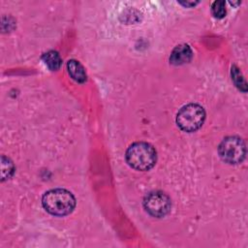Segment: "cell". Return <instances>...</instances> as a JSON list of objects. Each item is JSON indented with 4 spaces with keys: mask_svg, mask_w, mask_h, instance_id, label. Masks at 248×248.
I'll return each mask as SVG.
<instances>
[{
    "mask_svg": "<svg viewBox=\"0 0 248 248\" xmlns=\"http://www.w3.org/2000/svg\"><path fill=\"white\" fill-rule=\"evenodd\" d=\"M205 119L203 108L198 104L183 106L176 114V123L184 132H195L202 127Z\"/></svg>",
    "mask_w": 248,
    "mask_h": 248,
    "instance_id": "3",
    "label": "cell"
},
{
    "mask_svg": "<svg viewBox=\"0 0 248 248\" xmlns=\"http://www.w3.org/2000/svg\"><path fill=\"white\" fill-rule=\"evenodd\" d=\"M68 72L73 79L78 82H84L86 80V74L83 66L77 60L71 59L67 62Z\"/></svg>",
    "mask_w": 248,
    "mask_h": 248,
    "instance_id": "7",
    "label": "cell"
},
{
    "mask_svg": "<svg viewBox=\"0 0 248 248\" xmlns=\"http://www.w3.org/2000/svg\"><path fill=\"white\" fill-rule=\"evenodd\" d=\"M42 204L51 215L65 216L74 210L76 206V199L70 191L62 188H56L44 194L42 198Z\"/></svg>",
    "mask_w": 248,
    "mask_h": 248,
    "instance_id": "1",
    "label": "cell"
},
{
    "mask_svg": "<svg viewBox=\"0 0 248 248\" xmlns=\"http://www.w3.org/2000/svg\"><path fill=\"white\" fill-rule=\"evenodd\" d=\"M170 199L163 192L155 191L147 194L143 200L145 211L153 217H163L170 210Z\"/></svg>",
    "mask_w": 248,
    "mask_h": 248,
    "instance_id": "5",
    "label": "cell"
},
{
    "mask_svg": "<svg viewBox=\"0 0 248 248\" xmlns=\"http://www.w3.org/2000/svg\"><path fill=\"white\" fill-rule=\"evenodd\" d=\"M181 5H183V6H186V7H188V6H195L196 4H198V2H189V1H186V2H179Z\"/></svg>",
    "mask_w": 248,
    "mask_h": 248,
    "instance_id": "12",
    "label": "cell"
},
{
    "mask_svg": "<svg viewBox=\"0 0 248 248\" xmlns=\"http://www.w3.org/2000/svg\"><path fill=\"white\" fill-rule=\"evenodd\" d=\"M218 153L224 162L238 164L245 158L246 145L243 140L238 137H227L219 144Z\"/></svg>",
    "mask_w": 248,
    "mask_h": 248,
    "instance_id": "4",
    "label": "cell"
},
{
    "mask_svg": "<svg viewBox=\"0 0 248 248\" xmlns=\"http://www.w3.org/2000/svg\"><path fill=\"white\" fill-rule=\"evenodd\" d=\"M43 60L45 62V64L52 71H56L60 68L61 66V58L60 55L58 54V52L54 51V50H49L47 52H46L43 55Z\"/></svg>",
    "mask_w": 248,
    "mask_h": 248,
    "instance_id": "8",
    "label": "cell"
},
{
    "mask_svg": "<svg viewBox=\"0 0 248 248\" xmlns=\"http://www.w3.org/2000/svg\"><path fill=\"white\" fill-rule=\"evenodd\" d=\"M193 57V51L191 47L186 44L176 46L170 56V62L173 65H182L191 61Z\"/></svg>",
    "mask_w": 248,
    "mask_h": 248,
    "instance_id": "6",
    "label": "cell"
},
{
    "mask_svg": "<svg viewBox=\"0 0 248 248\" xmlns=\"http://www.w3.org/2000/svg\"><path fill=\"white\" fill-rule=\"evenodd\" d=\"M125 158L128 165L133 169L148 170L154 167L157 160V153L151 144L138 141L128 147Z\"/></svg>",
    "mask_w": 248,
    "mask_h": 248,
    "instance_id": "2",
    "label": "cell"
},
{
    "mask_svg": "<svg viewBox=\"0 0 248 248\" xmlns=\"http://www.w3.org/2000/svg\"><path fill=\"white\" fill-rule=\"evenodd\" d=\"M232 79L238 89H240L243 92L247 91L246 81H245L242 74L240 73L239 69L236 66L232 67Z\"/></svg>",
    "mask_w": 248,
    "mask_h": 248,
    "instance_id": "10",
    "label": "cell"
},
{
    "mask_svg": "<svg viewBox=\"0 0 248 248\" xmlns=\"http://www.w3.org/2000/svg\"><path fill=\"white\" fill-rule=\"evenodd\" d=\"M212 15L217 18H222L226 16V3L222 0H217L213 2L211 6Z\"/></svg>",
    "mask_w": 248,
    "mask_h": 248,
    "instance_id": "11",
    "label": "cell"
},
{
    "mask_svg": "<svg viewBox=\"0 0 248 248\" xmlns=\"http://www.w3.org/2000/svg\"><path fill=\"white\" fill-rule=\"evenodd\" d=\"M15 168H14V164L12 163V161L5 157L2 156L1 157V179L2 181H4L5 179H9L13 173H14Z\"/></svg>",
    "mask_w": 248,
    "mask_h": 248,
    "instance_id": "9",
    "label": "cell"
}]
</instances>
